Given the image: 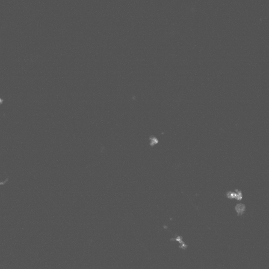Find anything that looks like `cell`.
Segmentation results:
<instances>
[{
    "instance_id": "1",
    "label": "cell",
    "mask_w": 269,
    "mask_h": 269,
    "mask_svg": "<svg viewBox=\"0 0 269 269\" xmlns=\"http://www.w3.org/2000/svg\"><path fill=\"white\" fill-rule=\"evenodd\" d=\"M244 208L245 207H244V205H243L242 204H240L236 206V210L237 212L238 213V214H242L243 213L244 210H245Z\"/></svg>"
},
{
    "instance_id": "2",
    "label": "cell",
    "mask_w": 269,
    "mask_h": 269,
    "mask_svg": "<svg viewBox=\"0 0 269 269\" xmlns=\"http://www.w3.org/2000/svg\"><path fill=\"white\" fill-rule=\"evenodd\" d=\"M4 99H3L1 98L0 97V106H1L2 104H3V103H4Z\"/></svg>"
}]
</instances>
